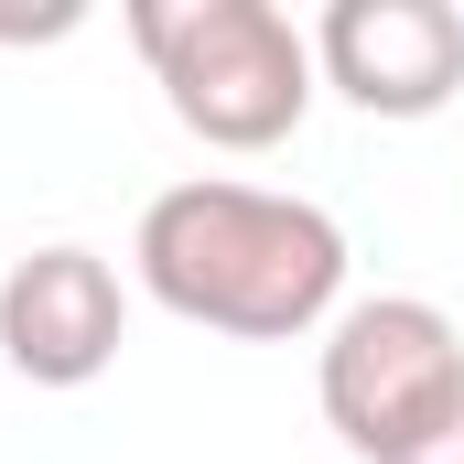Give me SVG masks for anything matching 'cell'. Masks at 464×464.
<instances>
[{
    "label": "cell",
    "mask_w": 464,
    "mask_h": 464,
    "mask_svg": "<svg viewBox=\"0 0 464 464\" xmlns=\"http://www.w3.org/2000/svg\"><path fill=\"white\" fill-rule=\"evenodd\" d=\"M130 259L162 314H184L206 335H248V346H292L346 314V227L303 195L227 184V173L162 184L140 206Z\"/></svg>",
    "instance_id": "cell-1"
},
{
    "label": "cell",
    "mask_w": 464,
    "mask_h": 464,
    "mask_svg": "<svg viewBox=\"0 0 464 464\" xmlns=\"http://www.w3.org/2000/svg\"><path fill=\"white\" fill-rule=\"evenodd\" d=\"M130 44L206 151H281L314 109V33L270 0H130Z\"/></svg>",
    "instance_id": "cell-2"
},
{
    "label": "cell",
    "mask_w": 464,
    "mask_h": 464,
    "mask_svg": "<svg viewBox=\"0 0 464 464\" xmlns=\"http://www.w3.org/2000/svg\"><path fill=\"white\" fill-rule=\"evenodd\" d=\"M314 389H324V421H335L346 454L400 464V454L464 400V335H454V314L421 303V292L346 303V314L324 324V367H314Z\"/></svg>",
    "instance_id": "cell-3"
},
{
    "label": "cell",
    "mask_w": 464,
    "mask_h": 464,
    "mask_svg": "<svg viewBox=\"0 0 464 464\" xmlns=\"http://www.w3.org/2000/svg\"><path fill=\"white\" fill-rule=\"evenodd\" d=\"M314 76L367 119H432L464 87V11L454 0H335L314 22Z\"/></svg>",
    "instance_id": "cell-4"
},
{
    "label": "cell",
    "mask_w": 464,
    "mask_h": 464,
    "mask_svg": "<svg viewBox=\"0 0 464 464\" xmlns=\"http://www.w3.org/2000/svg\"><path fill=\"white\" fill-rule=\"evenodd\" d=\"M119 335H130V292H119V270L98 248L54 237V248L0 270V356H11V378L87 389V378L119 367Z\"/></svg>",
    "instance_id": "cell-5"
},
{
    "label": "cell",
    "mask_w": 464,
    "mask_h": 464,
    "mask_svg": "<svg viewBox=\"0 0 464 464\" xmlns=\"http://www.w3.org/2000/svg\"><path fill=\"white\" fill-rule=\"evenodd\" d=\"M400 464H464V400H454V411H443V421H432V432H421Z\"/></svg>",
    "instance_id": "cell-6"
}]
</instances>
